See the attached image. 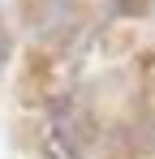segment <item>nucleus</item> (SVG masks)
Instances as JSON below:
<instances>
[{"mask_svg": "<svg viewBox=\"0 0 155 159\" xmlns=\"http://www.w3.org/2000/svg\"><path fill=\"white\" fill-rule=\"evenodd\" d=\"M9 52H13V39H9V30H4V22H0V69L9 65Z\"/></svg>", "mask_w": 155, "mask_h": 159, "instance_id": "obj_1", "label": "nucleus"}]
</instances>
